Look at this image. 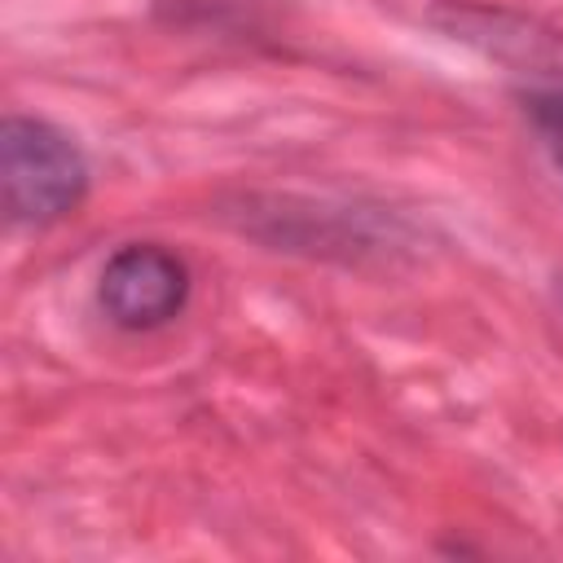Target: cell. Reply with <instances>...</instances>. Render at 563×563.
I'll return each mask as SVG.
<instances>
[{
    "label": "cell",
    "mask_w": 563,
    "mask_h": 563,
    "mask_svg": "<svg viewBox=\"0 0 563 563\" xmlns=\"http://www.w3.org/2000/svg\"><path fill=\"white\" fill-rule=\"evenodd\" d=\"M242 229L277 251L308 255H369L391 242V224L356 207H325L312 198H242Z\"/></svg>",
    "instance_id": "2"
},
{
    "label": "cell",
    "mask_w": 563,
    "mask_h": 563,
    "mask_svg": "<svg viewBox=\"0 0 563 563\" xmlns=\"http://www.w3.org/2000/svg\"><path fill=\"white\" fill-rule=\"evenodd\" d=\"M453 40L519 66L523 75H532V84L541 88H563V31L519 13V9H501V4H466V0H444L431 13Z\"/></svg>",
    "instance_id": "4"
},
{
    "label": "cell",
    "mask_w": 563,
    "mask_h": 563,
    "mask_svg": "<svg viewBox=\"0 0 563 563\" xmlns=\"http://www.w3.org/2000/svg\"><path fill=\"white\" fill-rule=\"evenodd\" d=\"M519 101H523L528 119L537 123V132L545 136L550 158H554L559 172H563V88H541V84H532Z\"/></svg>",
    "instance_id": "5"
},
{
    "label": "cell",
    "mask_w": 563,
    "mask_h": 563,
    "mask_svg": "<svg viewBox=\"0 0 563 563\" xmlns=\"http://www.w3.org/2000/svg\"><path fill=\"white\" fill-rule=\"evenodd\" d=\"M0 180L9 220L57 224L88 194V158L57 123L9 114L0 123Z\"/></svg>",
    "instance_id": "1"
},
{
    "label": "cell",
    "mask_w": 563,
    "mask_h": 563,
    "mask_svg": "<svg viewBox=\"0 0 563 563\" xmlns=\"http://www.w3.org/2000/svg\"><path fill=\"white\" fill-rule=\"evenodd\" d=\"M97 299L123 330L167 325L189 303V264L158 242H128L106 260Z\"/></svg>",
    "instance_id": "3"
}]
</instances>
